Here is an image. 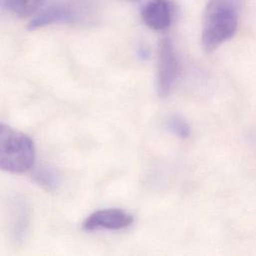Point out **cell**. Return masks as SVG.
<instances>
[{"mask_svg":"<svg viewBox=\"0 0 256 256\" xmlns=\"http://www.w3.org/2000/svg\"><path fill=\"white\" fill-rule=\"evenodd\" d=\"M128 1H138V0H128Z\"/></svg>","mask_w":256,"mask_h":256,"instance_id":"10","label":"cell"},{"mask_svg":"<svg viewBox=\"0 0 256 256\" xmlns=\"http://www.w3.org/2000/svg\"><path fill=\"white\" fill-rule=\"evenodd\" d=\"M33 178L40 186L48 192L55 190L59 184V178L57 174L47 168L37 170L33 174Z\"/></svg>","mask_w":256,"mask_h":256,"instance_id":"8","label":"cell"},{"mask_svg":"<svg viewBox=\"0 0 256 256\" xmlns=\"http://www.w3.org/2000/svg\"><path fill=\"white\" fill-rule=\"evenodd\" d=\"M168 130L180 138H186L190 134V127L188 123L180 116H174L168 120Z\"/></svg>","mask_w":256,"mask_h":256,"instance_id":"9","label":"cell"},{"mask_svg":"<svg viewBox=\"0 0 256 256\" xmlns=\"http://www.w3.org/2000/svg\"><path fill=\"white\" fill-rule=\"evenodd\" d=\"M244 0H208L202 34L208 53L214 52L236 34Z\"/></svg>","mask_w":256,"mask_h":256,"instance_id":"1","label":"cell"},{"mask_svg":"<svg viewBox=\"0 0 256 256\" xmlns=\"http://www.w3.org/2000/svg\"><path fill=\"white\" fill-rule=\"evenodd\" d=\"M132 222V216L125 210L118 208L101 210L93 212L84 220L83 230L87 232L101 228L119 230L127 228Z\"/></svg>","mask_w":256,"mask_h":256,"instance_id":"5","label":"cell"},{"mask_svg":"<svg viewBox=\"0 0 256 256\" xmlns=\"http://www.w3.org/2000/svg\"><path fill=\"white\" fill-rule=\"evenodd\" d=\"M43 0H5L6 6L16 15L26 17L33 14Z\"/></svg>","mask_w":256,"mask_h":256,"instance_id":"7","label":"cell"},{"mask_svg":"<svg viewBox=\"0 0 256 256\" xmlns=\"http://www.w3.org/2000/svg\"><path fill=\"white\" fill-rule=\"evenodd\" d=\"M180 66L172 42L162 39L158 47V80L156 89L160 98L170 95L178 76Z\"/></svg>","mask_w":256,"mask_h":256,"instance_id":"4","label":"cell"},{"mask_svg":"<svg viewBox=\"0 0 256 256\" xmlns=\"http://www.w3.org/2000/svg\"><path fill=\"white\" fill-rule=\"evenodd\" d=\"M144 23L154 30H164L172 22V8L168 0H150L142 12Z\"/></svg>","mask_w":256,"mask_h":256,"instance_id":"6","label":"cell"},{"mask_svg":"<svg viewBox=\"0 0 256 256\" xmlns=\"http://www.w3.org/2000/svg\"><path fill=\"white\" fill-rule=\"evenodd\" d=\"M35 146L25 134L5 124L0 126V168L8 172L21 174L32 168Z\"/></svg>","mask_w":256,"mask_h":256,"instance_id":"2","label":"cell"},{"mask_svg":"<svg viewBox=\"0 0 256 256\" xmlns=\"http://www.w3.org/2000/svg\"><path fill=\"white\" fill-rule=\"evenodd\" d=\"M93 6L89 0H61L42 10L29 25V30H36L50 24L79 23L92 16Z\"/></svg>","mask_w":256,"mask_h":256,"instance_id":"3","label":"cell"}]
</instances>
